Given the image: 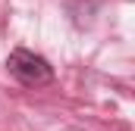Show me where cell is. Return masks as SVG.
Returning <instances> with one entry per match:
<instances>
[{
  "label": "cell",
  "instance_id": "cell-1",
  "mask_svg": "<svg viewBox=\"0 0 135 131\" xmlns=\"http://www.w3.org/2000/svg\"><path fill=\"white\" fill-rule=\"evenodd\" d=\"M6 69L25 88H44V84L54 81V66H50V59L41 56V53H35V50H28V47H16L6 56Z\"/></svg>",
  "mask_w": 135,
  "mask_h": 131
}]
</instances>
